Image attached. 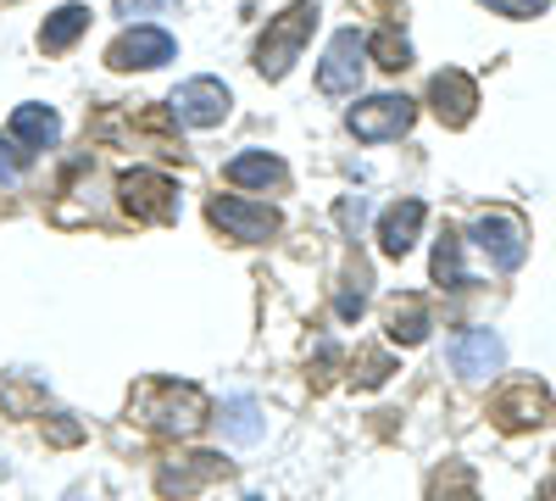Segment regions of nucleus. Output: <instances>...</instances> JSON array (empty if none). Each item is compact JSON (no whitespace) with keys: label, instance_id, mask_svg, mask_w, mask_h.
I'll use <instances>...</instances> for the list:
<instances>
[{"label":"nucleus","instance_id":"obj_1","mask_svg":"<svg viewBox=\"0 0 556 501\" xmlns=\"http://www.w3.org/2000/svg\"><path fill=\"white\" fill-rule=\"evenodd\" d=\"M139 418H146L156 435H195L212 413V401L201 385H178V379H151V385H139Z\"/></svg>","mask_w":556,"mask_h":501},{"label":"nucleus","instance_id":"obj_2","mask_svg":"<svg viewBox=\"0 0 556 501\" xmlns=\"http://www.w3.org/2000/svg\"><path fill=\"white\" fill-rule=\"evenodd\" d=\"M317 0H295V7H285L273 23H267V34H262V45H256V73L262 78H285L295 62H301V51H306V39H312V28H317Z\"/></svg>","mask_w":556,"mask_h":501},{"label":"nucleus","instance_id":"obj_3","mask_svg":"<svg viewBox=\"0 0 556 501\" xmlns=\"http://www.w3.org/2000/svg\"><path fill=\"white\" fill-rule=\"evenodd\" d=\"M117 201L139 223H173L178 217V185L167 173H151V167H128L117 178Z\"/></svg>","mask_w":556,"mask_h":501},{"label":"nucleus","instance_id":"obj_4","mask_svg":"<svg viewBox=\"0 0 556 501\" xmlns=\"http://www.w3.org/2000/svg\"><path fill=\"white\" fill-rule=\"evenodd\" d=\"M490 418L506 429V435H523V429H540L556 418V401L540 379H513V385H501L495 406H490Z\"/></svg>","mask_w":556,"mask_h":501},{"label":"nucleus","instance_id":"obj_5","mask_svg":"<svg viewBox=\"0 0 556 501\" xmlns=\"http://www.w3.org/2000/svg\"><path fill=\"white\" fill-rule=\"evenodd\" d=\"M206 217L217 223L228 240H240V246H262V240L278 235V212L262 206V201H245V196H212Z\"/></svg>","mask_w":556,"mask_h":501},{"label":"nucleus","instance_id":"obj_6","mask_svg":"<svg viewBox=\"0 0 556 501\" xmlns=\"http://www.w3.org/2000/svg\"><path fill=\"white\" fill-rule=\"evenodd\" d=\"M473 246H479L501 273H518L523 256H529V229H523L518 212H484V217L473 223Z\"/></svg>","mask_w":556,"mask_h":501},{"label":"nucleus","instance_id":"obj_7","mask_svg":"<svg viewBox=\"0 0 556 501\" xmlns=\"http://www.w3.org/2000/svg\"><path fill=\"white\" fill-rule=\"evenodd\" d=\"M417 123V107L406 101V96H374V101H362V107H351V117H345V128L356 134V140H367V146H379V140H401V134Z\"/></svg>","mask_w":556,"mask_h":501},{"label":"nucleus","instance_id":"obj_8","mask_svg":"<svg viewBox=\"0 0 556 501\" xmlns=\"http://www.w3.org/2000/svg\"><path fill=\"white\" fill-rule=\"evenodd\" d=\"M228 107H235V96H228V84H217V78L178 84L173 101H167L173 123H184V128H217V123L228 117Z\"/></svg>","mask_w":556,"mask_h":501},{"label":"nucleus","instance_id":"obj_9","mask_svg":"<svg viewBox=\"0 0 556 501\" xmlns=\"http://www.w3.org/2000/svg\"><path fill=\"white\" fill-rule=\"evenodd\" d=\"M362 57H367V39L356 28H340L329 39V51H323V67H317V89H323V96H356Z\"/></svg>","mask_w":556,"mask_h":501},{"label":"nucleus","instance_id":"obj_10","mask_svg":"<svg viewBox=\"0 0 556 501\" xmlns=\"http://www.w3.org/2000/svg\"><path fill=\"white\" fill-rule=\"evenodd\" d=\"M173 51H178V45H173V34L167 28H151V23H134L117 45H112V51H106V62L117 67V73H146V67H162V62H173Z\"/></svg>","mask_w":556,"mask_h":501},{"label":"nucleus","instance_id":"obj_11","mask_svg":"<svg viewBox=\"0 0 556 501\" xmlns=\"http://www.w3.org/2000/svg\"><path fill=\"white\" fill-rule=\"evenodd\" d=\"M429 107L445 128H468L473 123V107H479V84L462 73V67H445L429 78Z\"/></svg>","mask_w":556,"mask_h":501},{"label":"nucleus","instance_id":"obj_12","mask_svg":"<svg viewBox=\"0 0 556 501\" xmlns=\"http://www.w3.org/2000/svg\"><path fill=\"white\" fill-rule=\"evenodd\" d=\"M223 458L217 451H190V458H178V463H162L156 468V490L167 496V501H184V496H195L201 485H212V479H223Z\"/></svg>","mask_w":556,"mask_h":501},{"label":"nucleus","instance_id":"obj_13","mask_svg":"<svg viewBox=\"0 0 556 501\" xmlns=\"http://www.w3.org/2000/svg\"><path fill=\"white\" fill-rule=\"evenodd\" d=\"M501 362H506V346L495 329H462L451 346V368L462 379H490V374H501Z\"/></svg>","mask_w":556,"mask_h":501},{"label":"nucleus","instance_id":"obj_14","mask_svg":"<svg viewBox=\"0 0 556 501\" xmlns=\"http://www.w3.org/2000/svg\"><path fill=\"white\" fill-rule=\"evenodd\" d=\"M228 185H245V190H285L290 185V167L278 162L273 151H245L228 162Z\"/></svg>","mask_w":556,"mask_h":501},{"label":"nucleus","instance_id":"obj_15","mask_svg":"<svg viewBox=\"0 0 556 501\" xmlns=\"http://www.w3.org/2000/svg\"><path fill=\"white\" fill-rule=\"evenodd\" d=\"M424 201H401V206H390L384 217H379V246H384V256H406L412 246H417V229H424Z\"/></svg>","mask_w":556,"mask_h":501},{"label":"nucleus","instance_id":"obj_16","mask_svg":"<svg viewBox=\"0 0 556 501\" xmlns=\"http://www.w3.org/2000/svg\"><path fill=\"white\" fill-rule=\"evenodd\" d=\"M12 140H17V146H28V151H51V146L62 140V123H56V112H51V107L28 101V107H17V112H12Z\"/></svg>","mask_w":556,"mask_h":501},{"label":"nucleus","instance_id":"obj_17","mask_svg":"<svg viewBox=\"0 0 556 501\" xmlns=\"http://www.w3.org/2000/svg\"><path fill=\"white\" fill-rule=\"evenodd\" d=\"M84 28H89V7H78V0H73V7H62V12L45 17L39 45H45L51 57H62V51H73V45H78V34H84Z\"/></svg>","mask_w":556,"mask_h":501},{"label":"nucleus","instance_id":"obj_18","mask_svg":"<svg viewBox=\"0 0 556 501\" xmlns=\"http://www.w3.org/2000/svg\"><path fill=\"white\" fill-rule=\"evenodd\" d=\"M384 324H390V340H401V346L429 340V306H424V296H401Z\"/></svg>","mask_w":556,"mask_h":501},{"label":"nucleus","instance_id":"obj_19","mask_svg":"<svg viewBox=\"0 0 556 501\" xmlns=\"http://www.w3.org/2000/svg\"><path fill=\"white\" fill-rule=\"evenodd\" d=\"M223 435L235 440V446H256L262 440V413H256L251 396H235V401L223 406Z\"/></svg>","mask_w":556,"mask_h":501},{"label":"nucleus","instance_id":"obj_20","mask_svg":"<svg viewBox=\"0 0 556 501\" xmlns=\"http://www.w3.org/2000/svg\"><path fill=\"white\" fill-rule=\"evenodd\" d=\"M429 501H479V479L468 463H445L434 479H429Z\"/></svg>","mask_w":556,"mask_h":501},{"label":"nucleus","instance_id":"obj_21","mask_svg":"<svg viewBox=\"0 0 556 501\" xmlns=\"http://www.w3.org/2000/svg\"><path fill=\"white\" fill-rule=\"evenodd\" d=\"M367 57H374L384 73H406V67H412V45H406L395 28H384V34L367 39Z\"/></svg>","mask_w":556,"mask_h":501},{"label":"nucleus","instance_id":"obj_22","mask_svg":"<svg viewBox=\"0 0 556 501\" xmlns=\"http://www.w3.org/2000/svg\"><path fill=\"white\" fill-rule=\"evenodd\" d=\"M434 279L445 285V290H462L468 285V273H462V240L445 229L440 235V246H434Z\"/></svg>","mask_w":556,"mask_h":501},{"label":"nucleus","instance_id":"obj_23","mask_svg":"<svg viewBox=\"0 0 556 501\" xmlns=\"http://www.w3.org/2000/svg\"><path fill=\"white\" fill-rule=\"evenodd\" d=\"M334 306H340V317H345V324H351V317H362V306H367V267H356V273H351Z\"/></svg>","mask_w":556,"mask_h":501},{"label":"nucleus","instance_id":"obj_24","mask_svg":"<svg viewBox=\"0 0 556 501\" xmlns=\"http://www.w3.org/2000/svg\"><path fill=\"white\" fill-rule=\"evenodd\" d=\"M479 7H490V12H501V17H540L551 0H479Z\"/></svg>","mask_w":556,"mask_h":501},{"label":"nucleus","instance_id":"obj_25","mask_svg":"<svg viewBox=\"0 0 556 501\" xmlns=\"http://www.w3.org/2000/svg\"><path fill=\"white\" fill-rule=\"evenodd\" d=\"M173 7V0H117V17H151V12H167Z\"/></svg>","mask_w":556,"mask_h":501},{"label":"nucleus","instance_id":"obj_26","mask_svg":"<svg viewBox=\"0 0 556 501\" xmlns=\"http://www.w3.org/2000/svg\"><path fill=\"white\" fill-rule=\"evenodd\" d=\"M362 385H384L390 379V356H362V374H356Z\"/></svg>","mask_w":556,"mask_h":501},{"label":"nucleus","instance_id":"obj_27","mask_svg":"<svg viewBox=\"0 0 556 501\" xmlns=\"http://www.w3.org/2000/svg\"><path fill=\"white\" fill-rule=\"evenodd\" d=\"M23 156H28V151H12V146H0V185H12V178L23 173Z\"/></svg>","mask_w":556,"mask_h":501},{"label":"nucleus","instance_id":"obj_28","mask_svg":"<svg viewBox=\"0 0 556 501\" xmlns=\"http://www.w3.org/2000/svg\"><path fill=\"white\" fill-rule=\"evenodd\" d=\"M362 217H367V201L362 196H345L340 201V223H345V229H362Z\"/></svg>","mask_w":556,"mask_h":501},{"label":"nucleus","instance_id":"obj_29","mask_svg":"<svg viewBox=\"0 0 556 501\" xmlns=\"http://www.w3.org/2000/svg\"><path fill=\"white\" fill-rule=\"evenodd\" d=\"M540 501H556V479H551V485H545V490H540Z\"/></svg>","mask_w":556,"mask_h":501}]
</instances>
